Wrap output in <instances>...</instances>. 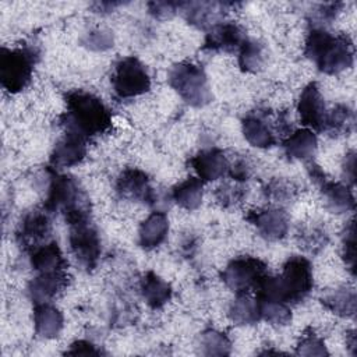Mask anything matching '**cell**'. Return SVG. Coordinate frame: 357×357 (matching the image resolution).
<instances>
[{
    "label": "cell",
    "mask_w": 357,
    "mask_h": 357,
    "mask_svg": "<svg viewBox=\"0 0 357 357\" xmlns=\"http://www.w3.org/2000/svg\"><path fill=\"white\" fill-rule=\"evenodd\" d=\"M67 112L61 114L60 124L64 130L75 131L86 139L106 132L112 127V114L96 95L75 89L66 95Z\"/></svg>",
    "instance_id": "obj_1"
},
{
    "label": "cell",
    "mask_w": 357,
    "mask_h": 357,
    "mask_svg": "<svg viewBox=\"0 0 357 357\" xmlns=\"http://www.w3.org/2000/svg\"><path fill=\"white\" fill-rule=\"evenodd\" d=\"M49 174L43 209L49 215L61 213L70 226L89 222L91 202L79 183L53 169H49Z\"/></svg>",
    "instance_id": "obj_2"
},
{
    "label": "cell",
    "mask_w": 357,
    "mask_h": 357,
    "mask_svg": "<svg viewBox=\"0 0 357 357\" xmlns=\"http://www.w3.org/2000/svg\"><path fill=\"white\" fill-rule=\"evenodd\" d=\"M304 54L319 71L339 74L353 66L354 46L347 35H332L324 28H311L304 43Z\"/></svg>",
    "instance_id": "obj_3"
},
{
    "label": "cell",
    "mask_w": 357,
    "mask_h": 357,
    "mask_svg": "<svg viewBox=\"0 0 357 357\" xmlns=\"http://www.w3.org/2000/svg\"><path fill=\"white\" fill-rule=\"evenodd\" d=\"M38 61V50L32 46L0 50V82L1 86L17 93L31 82L33 67Z\"/></svg>",
    "instance_id": "obj_4"
},
{
    "label": "cell",
    "mask_w": 357,
    "mask_h": 357,
    "mask_svg": "<svg viewBox=\"0 0 357 357\" xmlns=\"http://www.w3.org/2000/svg\"><path fill=\"white\" fill-rule=\"evenodd\" d=\"M167 81L181 99L194 107L205 106L212 100L208 77L204 68L197 64L178 63L173 66L169 71Z\"/></svg>",
    "instance_id": "obj_5"
},
{
    "label": "cell",
    "mask_w": 357,
    "mask_h": 357,
    "mask_svg": "<svg viewBox=\"0 0 357 357\" xmlns=\"http://www.w3.org/2000/svg\"><path fill=\"white\" fill-rule=\"evenodd\" d=\"M282 296L287 304H298L307 298L314 287L312 266L305 257H290L282 273L278 275Z\"/></svg>",
    "instance_id": "obj_6"
},
{
    "label": "cell",
    "mask_w": 357,
    "mask_h": 357,
    "mask_svg": "<svg viewBox=\"0 0 357 357\" xmlns=\"http://www.w3.org/2000/svg\"><path fill=\"white\" fill-rule=\"evenodd\" d=\"M112 86L119 99H130L151 89V77L146 67L137 57L128 56L116 64Z\"/></svg>",
    "instance_id": "obj_7"
},
{
    "label": "cell",
    "mask_w": 357,
    "mask_h": 357,
    "mask_svg": "<svg viewBox=\"0 0 357 357\" xmlns=\"http://www.w3.org/2000/svg\"><path fill=\"white\" fill-rule=\"evenodd\" d=\"M268 275L266 264L255 257H238L231 259L222 271L223 283L236 294L254 290Z\"/></svg>",
    "instance_id": "obj_8"
},
{
    "label": "cell",
    "mask_w": 357,
    "mask_h": 357,
    "mask_svg": "<svg viewBox=\"0 0 357 357\" xmlns=\"http://www.w3.org/2000/svg\"><path fill=\"white\" fill-rule=\"evenodd\" d=\"M68 243L73 255L84 269L92 271L96 268L102 254V245L96 229L89 222L70 226Z\"/></svg>",
    "instance_id": "obj_9"
},
{
    "label": "cell",
    "mask_w": 357,
    "mask_h": 357,
    "mask_svg": "<svg viewBox=\"0 0 357 357\" xmlns=\"http://www.w3.org/2000/svg\"><path fill=\"white\" fill-rule=\"evenodd\" d=\"M52 234V223L45 209H33L28 212L20 222L17 230V241L25 251H32L42 244L49 243Z\"/></svg>",
    "instance_id": "obj_10"
},
{
    "label": "cell",
    "mask_w": 357,
    "mask_h": 357,
    "mask_svg": "<svg viewBox=\"0 0 357 357\" xmlns=\"http://www.w3.org/2000/svg\"><path fill=\"white\" fill-rule=\"evenodd\" d=\"M245 219L257 229L259 236L269 241H278L286 237L289 231V215L283 208L266 206L248 212Z\"/></svg>",
    "instance_id": "obj_11"
},
{
    "label": "cell",
    "mask_w": 357,
    "mask_h": 357,
    "mask_svg": "<svg viewBox=\"0 0 357 357\" xmlns=\"http://www.w3.org/2000/svg\"><path fill=\"white\" fill-rule=\"evenodd\" d=\"M297 113L305 128L312 131H324L326 119V106L317 82H310L300 93L297 102Z\"/></svg>",
    "instance_id": "obj_12"
},
{
    "label": "cell",
    "mask_w": 357,
    "mask_h": 357,
    "mask_svg": "<svg viewBox=\"0 0 357 357\" xmlns=\"http://www.w3.org/2000/svg\"><path fill=\"white\" fill-rule=\"evenodd\" d=\"M247 40L243 28L234 22H219L211 28L204 40V50L208 52H238L241 45Z\"/></svg>",
    "instance_id": "obj_13"
},
{
    "label": "cell",
    "mask_w": 357,
    "mask_h": 357,
    "mask_svg": "<svg viewBox=\"0 0 357 357\" xmlns=\"http://www.w3.org/2000/svg\"><path fill=\"white\" fill-rule=\"evenodd\" d=\"M268 112H255L247 114L241 121L244 138L255 148L266 149L276 144L273 120Z\"/></svg>",
    "instance_id": "obj_14"
},
{
    "label": "cell",
    "mask_w": 357,
    "mask_h": 357,
    "mask_svg": "<svg viewBox=\"0 0 357 357\" xmlns=\"http://www.w3.org/2000/svg\"><path fill=\"white\" fill-rule=\"evenodd\" d=\"M88 139L70 130H64L63 137L56 142L52 155L50 163L54 167H70L79 163L86 153Z\"/></svg>",
    "instance_id": "obj_15"
},
{
    "label": "cell",
    "mask_w": 357,
    "mask_h": 357,
    "mask_svg": "<svg viewBox=\"0 0 357 357\" xmlns=\"http://www.w3.org/2000/svg\"><path fill=\"white\" fill-rule=\"evenodd\" d=\"M68 284V276L66 269L56 272L38 273L32 280H29L26 291L29 298L35 303H50L57 297Z\"/></svg>",
    "instance_id": "obj_16"
},
{
    "label": "cell",
    "mask_w": 357,
    "mask_h": 357,
    "mask_svg": "<svg viewBox=\"0 0 357 357\" xmlns=\"http://www.w3.org/2000/svg\"><path fill=\"white\" fill-rule=\"evenodd\" d=\"M190 165L195 170L197 177L204 183L223 177L230 166L225 152L218 148L199 151L190 159Z\"/></svg>",
    "instance_id": "obj_17"
},
{
    "label": "cell",
    "mask_w": 357,
    "mask_h": 357,
    "mask_svg": "<svg viewBox=\"0 0 357 357\" xmlns=\"http://www.w3.org/2000/svg\"><path fill=\"white\" fill-rule=\"evenodd\" d=\"M152 185L148 174L139 169L128 167L121 172L116 181V192L120 198L146 202Z\"/></svg>",
    "instance_id": "obj_18"
},
{
    "label": "cell",
    "mask_w": 357,
    "mask_h": 357,
    "mask_svg": "<svg viewBox=\"0 0 357 357\" xmlns=\"http://www.w3.org/2000/svg\"><path fill=\"white\" fill-rule=\"evenodd\" d=\"M225 3L215 1H197V3H183L181 11L184 13L185 20L199 28L211 29L219 24V20L223 15Z\"/></svg>",
    "instance_id": "obj_19"
},
{
    "label": "cell",
    "mask_w": 357,
    "mask_h": 357,
    "mask_svg": "<svg viewBox=\"0 0 357 357\" xmlns=\"http://www.w3.org/2000/svg\"><path fill=\"white\" fill-rule=\"evenodd\" d=\"M325 206L332 213H344L356 206L354 195L349 184L328 180L326 177L318 183Z\"/></svg>",
    "instance_id": "obj_20"
},
{
    "label": "cell",
    "mask_w": 357,
    "mask_h": 357,
    "mask_svg": "<svg viewBox=\"0 0 357 357\" xmlns=\"http://www.w3.org/2000/svg\"><path fill=\"white\" fill-rule=\"evenodd\" d=\"M169 219L165 212L153 211L139 226L138 243L144 250L159 247L167 237Z\"/></svg>",
    "instance_id": "obj_21"
},
{
    "label": "cell",
    "mask_w": 357,
    "mask_h": 357,
    "mask_svg": "<svg viewBox=\"0 0 357 357\" xmlns=\"http://www.w3.org/2000/svg\"><path fill=\"white\" fill-rule=\"evenodd\" d=\"M64 325V318L60 310L50 303L35 304L33 328L35 333L42 339L57 337Z\"/></svg>",
    "instance_id": "obj_22"
},
{
    "label": "cell",
    "mask_w": 357,
    "mask_h": 357,
    "mask_svg": "<svg viewBox=\"0 0 357 357\" xmlns=\"http://www.w3.org/2000/svg\"><path fill=\"white\" fill-rule=\"evenodd\" d=\"M29 262L33 271H36L38 273L64 271L67 266V261L63 257L59 244L53 240L32 250Z\"/></svg>",
    "instance_id": "obj_23"
},
{
    "label": "cell",
    "mask_w": 357,
    "mask_h": 357,
    "mask_svg": "<svg viewBox=\"0 0 357 357\" xmlns=\"http://www.w3.org/2000/svg\"><path fill=\"white\" fill-rule=\"evenodd\" d=\"M317 135L310 128L291 131L283 141V151L287 158L296 160L310 159L317 151Z\"/></svg>",
    "instance_id": "obj_24"
},
{
    "label": "cell",
    "mask_w": 357,
    "mask_h": 357,
    "mask_svg": "<svg viewBox=\"0 0 357 357\" xmlns=\"http://www.w3.org/2000/svg\"><path fill=\"white\" fill-rule=\"evenodd\" d=\"M321 303L335 315L342 318H351L356 314L357 308V296L353 287L339 286L332 290H328L322 297Z\"/></svg>",
    "instance_id": "obj_25"
},
{
    "label": "cell",
    "mask_w": 357,
    "mask_h": 357,
    "mask_svg": "<svg viewBox=\"0 0 357 357\" xmlns=\"http://www.w3.org/2000/svg\"><path fill=\"white\" fill-rule=\"evenodd\" d=\"M141 294L151 308L158 310L172 298V287L155 272H146L141 279Z\"/></svg>",
    "instance_id": "obj_26"
},
{
    "label": "cell",
    "mask_w": 357,
    "mask_h": 357,
    "mask_svg": "<svg viewBox=\"0 0 357 357\" xmlns=\"http://www.w3.org/2000/svg\"><path fill=\"white\" fill-rule=\"evenodd\" d=\"M227 315L236 325H254L261 321L258 301L250 293L236 294L227 310Z\"/></svg>",
    "instance_id": "obj_27"
},
{
    "label": "cell",
    "mask_w": 357,
    "mask_h": 357,
    "mask_svg": "<svg viewBox=\"0 0 357 357\" xmlns=\"http://www.w3.org/2000/svg\"><path fill=\"white\" fill-rule=\"evenodd\" d=\"M204 181L198 177H188L172 190V199L185 211H195L202 204Z\"/></svg>",
    "instance_id": "obj_28"
},
{
    "label": "cell",
    "mask_w": 357,
    "mask_h": 357,
    "mask_svg": "<svg viewBox=\"0 0 357 357\" xmlns=\"http://www.w3.org/2000/svg\"><path fill=\"white\" fill-rule=\"evenodd\" d=\"M296 240H297L298 247L304 252L317 255L326 247L329 237H328L326 230L322 226H319L317 223H310V225H303L298 227Z\"/></svg>",
    "instance_id": "obj_29"
},
{
    "label": "cell",
    "mask_w": 357,
    "mask_h": 357,
    "mask_svg": "<svg viewBox=\"0 0 357 357\" xmlns=\"http://www.w3.org/2000/svg\"><path fill=\"white\" fill-rule=\"evenodd\" d=\"M354 127V112L347 105H336L326 113L324 131L337 137L349 134Z\"/></svg>",
    "instance_id": "obj_30"
},
{
    "label": "cell",
    "mask_w": 357,
    "mask_h": 357,
    "mask_svg": "<svg viewBox=\"0 0 357 357\" xmlns=\"http://www.w3.org/2000/svg\"><path fill=\"white\" fill-rule=\"evenodd\" d=\"M266 61L265 47L262 43L247 39L238 49V66L245 73H258Z\"/></svg>",
    "instance_id": "obj_31"
},
{
    "label": "cell",
    "mask_w": 357,
    "mask_h": 357,
    "mask_svg": "<svg viewBox=\"0 0 357 357\" xmlns=\"http://www.w3.org/2000/svg\"><path fill=\"white\" fill-rule=\"evenodd\" d=\"M257 301L259 305L261 319L266 321L268 324L276 325V326H284L291 321L290 304L284 301L268 300V298H257Z\"/></svg>",
    "instance_id": "obj_32"
},
{
    "label": "cell",
    "mask_w": 357,
    "mask_h": 357,
    "mask_svg": "<svg viewBox=\"0 0 357 357\" xmlns=\"http://www.w3.org/2000/svg\"><path fill=\"white\" fill-rule=\"evenodd\" d=\"M198 347L204 356H227L231 351V342L226 333L216 329H206L199 336Z\"/></svg>",
    "instance_id": "obj_33"
},
{
    "label": "cell",
    "mask_w": 357,
    "mask_h": 357,
    "mask_svg": "<svg viewBox=\"0 0 357 357\" xmlns=\"http://www.w3.org/2000/svg\"><path fill=\"white\" fill-rule=\"evenodd\" d=\"M298 187L294 181L284 177H275L264 187V195L266 199L276 204H286L297 197Z\"/></svg>",
    "instance_id": "obj_34"
},
{
    "label": "cell",
    "mask_w": 357,
    "mask_h": 357,
    "mask_svg": "<svg viewBox=\"0 0 357 357\" xmlns=\"http://www.w3.org/2000/svg\"><path fill=\"white\" fill-rule=\"evenodd\" d=\"M245 195H247V188L241 183L234 180L233 183H223L215 191V198L218 204L223 208H231L241 204Z\"/></svg>",
    "instance_id": "obj_35"
},
{
    "label": "cell",
    "mask_w": 357,
    "mask_h": 357,
    "mask_svg": "<svg viewBox=\"0 0 357 357\" xmlns=\"http://www.w3.org/2000/svg\"><path fill=\"white\" fill-rule=\"evenodd\" d=\"M296 354L298 356H328V350L325 346V342L322 337H319L312 329H307L297 346H296Z\"/></svg>",
    "instance_id": "obj_36"
},
{
    "label": "cell",
    "mask_w": 357,
    "mask_h": 357,
    "mask_svg": "<svg viewBox=\"0 0 357 357\" xmlns=\"http://www.w3.org/2000/svg\"><path fill=\"white\" fill-rule=\"evenodd\" d=\"M354 222L350 220L342 234V258L349 266L351 275L356 268V247H354Z\"/></svg>",
    "instance_id": "obj_37"
},
{
    "label": "cell",
    "mask_w": 357,
    "mask_h": 357,
    "mask_svg": "<svg viewBox=\"0 0 357 357\" xmlns=\"http://www.w3.org/2000/svg\"><path fill=\"white\" fill-rule=\"evenodd\" d=\"M181 6L180 1H151L148 3V11L158 20H169L181 10Z\"/></svg>",
    "instance_id": "obj_38"
},
{
    "label": "cell",
    "mask_w": 357,
    "mask_h": 357,
    "mask_svg": "<svg viewBox=\"0 0 357 357\" xmlns=\"http://www.w3.org/2000/svg\"><path fill=\"white\" fill-rule=\"evenodd\" d=\"M84 46L92 49V50H105L113 46V36L110 32L105 31H92L85 35L82 39Z\"/></svg>",
    "instance_id": "obj_39"
},
{
    "label": "cell",
    "mask_w": 357,
    "mask_h": 357,
    "mask_svg": "<svg viewBox=\"0 0 357 357\" xmlns=\"http://www.w3.org/2000/svg\"><path fill=\"white\" fill-rule=\"evenodd\" d=\"M340 7H342V3L319 4L317 11L312 13V21H317V24H318L314 28H322L321 26L322 24H329L336 17Z\"/></svg>",
    "instance_id": "obj_40"
},
{
    "label": "cell",
    "mask_w": 357,
    "mask_h": 357,
    "mask_svg": "<svg viewBox=\"0 0 357 357\" xmlns=\"http://www.w3.org/2000/svg\"><path fill=\"white\" fill-rule=\"evenodd\" d=\"M227 173L231 177V180L243 183L248 180V177L252 174V167L247 159H238L229 166Z\"/></svg>",
    "instance_id": "obj_41"
},
{
    "label": "cell",
    "mask_w": 357,
    "mask_h": 357,
    "mask_svg": "<svg viewBox=\"0 0 357 357\" xmlns=\"http://www.w3.org/2000/svg\"><path fill=\"white\" fill-rule=\"evenodd\" d=\"M67 356H100L103 351L88 340H77L74 342L68 350H66Z\"/></svg>",
    "instance_id": "obj_42"
},
{
    "label": "cell",
    "mask_w": 357,
    "mask_h": 357,
    "mask_svg": "<svg viewBox=\"0 0 357 357\" xmlns=\"http://www.w3.org/2000/svg\"><path fill=\"white\" fill-rule=\"evenodd\" d=\"M343 173H344V177L347 178V181L350 184H354V180H356V153H354V151H351L346 155L344 162H343Z\"/></svg>",
    "instance_id": "obj_43"
},
{
    "label": "cell",
    "mask_w": 357,
    "mask_h": 357,
    "mask_svg": "<svg viewBox=\"0 0 357 357\" xmlns=\"http://www.w3.org/2000/svg\"><path fill=\"white\" fill-rule=\"evenodd\" d=\"M346 343L347 347L350 349V353L354 356L356 354V349H357V340H356V331H349L346 335Z\"/></svg>",
    "instance_id": "obj_44"
}]
</instances>
